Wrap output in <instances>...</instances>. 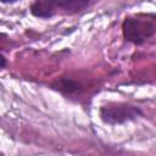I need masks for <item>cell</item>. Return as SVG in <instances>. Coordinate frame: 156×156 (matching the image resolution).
<instances>
[{
	"label": "cell",
	"instance_id": "obj_1",
	"mask_svg": "<svg viewBox=\"0 0 156 156\" xmlns=\"http://www.w3.org/2000/svg\"><path fill=\"white\" fill-rule=\"evenodd\" d=\"M96 0H33L29 6L32 16L49 20L56 16H73L88 10Z\"/></svg>",
	"mask_w": 156,
	"mask_h": 156
},
{
	"label": "cell",
	"instance_id": "obj_2",
	"mask_svg": "<svg viewBox=\"0 0 156 156\" xmlns=\"http://www.w3.org/2000/svg\"><path fill=\"white\" fill-rule=\"evenodd\" d=\"M156 33V15L136 13L127 16L122 23L123 39L134 45H143Z\"/></svg>",
	"mask_w": 156,
	"mask_h": 156
},
{
	"label": "cell",
	"instance_id": "obj_3",
	"mask_svg": "<svg viewBox=\"0 0 156 156\" xmlns=\"http://www.w3.org/2000/svg\"><path fill=\"white\" fill-rule=\"evenodd\" d=\"M144 116L141 107L122 101H110L100 106L99 117L108 126H121L128 122H133Z\"/></svg>",
	"mask_w": 156,
	"mask_h": 156
},
{
	"label": "cell",
	"instance_id": "obj_4",
	"mask_svg": "<svg viewBox=\"0 0 156 156\" xmlns=\"http://www.w3.org/2000/svg\"><path fill=\"white\" fill-rule=\"evenodd\" d=\"M18 0H0L1 4H6V5H11V4H15L17 2Z\"/></svg>",
	"mask_w": 156,
	"mask_h": 156
}]
</instances>
